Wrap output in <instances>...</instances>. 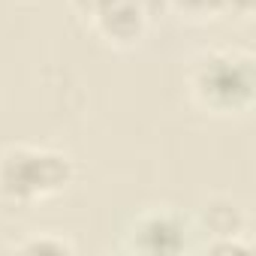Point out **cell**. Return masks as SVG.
I'll use <instances>...</instances> for the list:
<instances>
[{
	"label": "cell",
	"mask_w": 256,
	"mask_h": 256,
	"mask_svg": "<svg viewBox=\"0 0 256 256\" xmlns=\"http://www.w3.org/2000/svg\"><path fill=\"white\" fill-rule=\"evenodd\" d=\"M187 88L208 114H244L256 100V60L241 48H208L190 60Z\"/></svg>",
	"instance_id": "6da1fadb"
},
{
	"label": "cell",
	"mask_w": 256,
	"mask_h": 256,
	"mask_svg": "<svg viewBox=\"0 0 256 256\" xmlns=\"http://www.w3.org/2000/svg\"><path fill=\"white\" fill-rule=\"evenodd\" d=\"M76 163L66 151L40 145H10L0 151V205L34 208L70 190Z\"/></svg>",
	"instance_id": "7a4b0ae2"
},
{
	"label": "cell",
	"mask_w": 256,
	"mask_h": 256,
	"mask_svg": "<svg viewBox=\"0 0 256 256\" xmlns=\"http://www.w3.org/2000/svg\"><path fill=\"white\" fill-rule=\"evenodd\" d=\"M193 226L172 208H151L142 211L124 232L120 247L126 253L142 256H178L190 250Z\"/></svg>",
	"instance_id": "3957f363"
},
{
	"label": "cell",
	"mask_w": 256,
	"mask_h": 256,
	"mask_svg": "<svg viewBox=\"0 0 256 256\" xmlns=\"http://www.w3.org/2000/svg\"><path fill=\"white\" fill-rule=\"evenodd\" d=\"M199 229L208 235V253H250L253 241L247 238V214L229 196H214L199 211Z\"/></svg>",
	"instance_id": "277c9868"
},
{
	"label": "cell",
	"mask_w": 256,
	"mask_h": 256,
	"mask_svg": "<svg viewBox=\"0 0 256 256\" xmlns=\"http://www.w3.org/2000/svg\"><path fill=\"white\" fill-rule=\"evenodd\" d=\"M148 16L133 0H112V4L90 22L94 34L112 48H133L148 30Z\"/></svg>",
	"instance_id": "5b68a950"
},
{
	"label": "cell",
	"mask_w": 256,
	"mask_h": 256,
	"mask_svg": "<svg viewBox=\"0 0 256 256\" xmlns=\"http://www.w3.org/2000/svg\"><path fill=\"white\" fill-rule=\"evenodd\" d=\"M10 250L16 253H76V241L66 238L64 232H34L22 241H12Z\"/></svg>",
	"instance_id": "8992f818"
},
{
	"label": "cell",
	"mask_w": 256,
	"mask_h": 256,
	"mask_svg": "<svg viewBox=\"0 0 256 256\" xmlns=\"http://www.w3.org/2000/svg\"><path fill=\"white\" fill-rule=\"evenodd\" d=\"M169 12H178L187 22H214L223 16V0H169Z\"/></svg>",
	"instance_id": "52a82bcc"
},
{
	"label": "cell",
	"mask_w": 256,
	"mask_h": 256,
	"mask_svg": "<svg viewBox=\"0 0 256 256\" xmlns=\"http://www.w3.org/2000/svg\"><path fill=\"white\" fill-rule=\"evenodd\" d=\"M108 4H112V0H70L72 12H76L78 18H84L88 24H90V22H94V18H96V16L102 12V10H106Z\"/></svg>",
	"instance_id": "ba28073f"
},
{
	"label": "cell",
	"mask_w": 256,
	"mask_h": 256,
	"mask_svg": "<svg viewBox=\"0 0 256 256\" xmlns=\"http://www.w3.org/2000/svg\"><path fill=\"white\" fill-rule=\"evenodd\" d=\"M256 10V0H223V16L232 18H250Z\"/></svg>",
	"instance_id": "9c48e42d"
},
{
	"label": "cell",
	"mask_w": 256,
	"mask_h": 256,
	"mask_svg": "<svg viewBox=\"0 0 256 256\" xmlns=\"http://www.w3.org/2000/svg\"><path fill=\"white\" fill-rule=\"evenodd\" d=\"M133 4L148 16V22H154V18H160L163 12H169V0H133Z\"/></svg>",
	"instance_id": "30bf717a"
}]
</instances>
